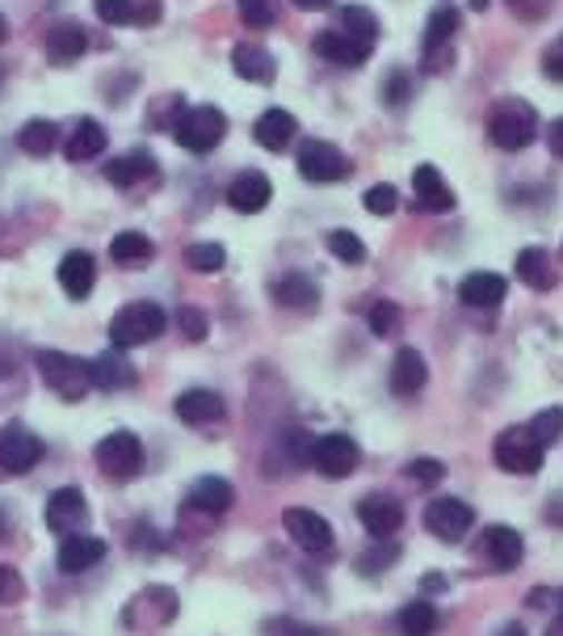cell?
<instances>
[{"label":"cell","mask_w":563,"mask_h":636,"mask_svg":"<svg viewBox=\"0 0 563 636\" xmlns=\"http://www.w3.org/2000/svg\"><path fill=\"white\" fill-rule=\"evenodd\" d=\"M165 325H169V312L160 309V304H151V300H139V304H127L110 321V342L113 350L148 346V342H156L165 333Z\"/></svg>","instance_id":"6da1fadb"},{"label":"cell","mask_w":563,"mask_h":636,"mask_svg":"<svg viewBox=\"0 0 563 636\" xmlns=\"http://www.w3.org/2000/svg\"><path fill=\"white\" fill-rule=\"evenodd\" d=\"M488 136L501 153H522V148H530L534 136H539V115H534V106L517 101V97L501 101L488 118Z\"/></svg>","instance_id":"7a4b0ae2"},{"label":"cell","mask_w":563,"mask_h":636,"mask_svg":"<svg viewBox=\"0 0 563 636\" xmlns=\"http://www.w3.org/2000/svg\"><path fill=\"white\" fill-rule=\"evenodd\" d=\"M227 136V115L219 106H189L172 123V139L186 153H215Z\"/></svg>","instance_id":"3957f363"},{"label":"cell","mask_w":563,"mask_h":636,"mask_svg":"<svg viewBox=\"0 0 563 636\" xmlns=\"http://www.w3.org/2000/svg\"><path fill=\"white\" fill-rule=\"evenodd\" d=\"M38 371H42V380L47 388L63 397V401H80L89 388H93V371L85 359H76V354H63V350H38Z\"/></svg>","instance_id":"277c9868"},{"label":"cell","mask_w":563,"mask_h":636,"mask_svg":"<svg viewBox=\"0 0 563 636\" xmlns=\"http://www.w3.org/2000/svg\"><path fill=\"white\" fill-rule=\"evenodd\" d=\"M93 460L110 481H131V477H139V468H144V443L135 439L131 430H113V434H106L97 443Z\"/></svg>","instance_id":"5b68a950"},{"label":"cell","mask_w":563,"mask_h":636,"mask_svg":"<svg viewBox=\"0 0 563 636\" xmlns=\"http://www.w3.org/2000/svg\"><path fill=\"white\" fill-rule=\"evenodd\" d=\"M492 456H496V463H501L505 472H513V477H534V472L543 468L546 447L534 443V434H530L526 425H508V430H501Z\"/></svg>","instance_id":"8992f818"},{"label":"cell","mask_w":563,"mask_h":636,"mask_svg":"<svg viewBox=\"0 0 563 636\" xmlns=\"http://www.w3.org/2000/svg\"><path fill=\"white\" fill-rule=\"evenodd\" d=\"M307 463L316 472H324L328 481H340V477H349L357 463H362V447L349 434H319L307 447Z\"/></svg>","instance_id":"52a82bcc"},{"label":"cell","mask_w":563,"mask_h":636,"mask_svg":"<svg viewBox=\"0 0 563 636\" xmlns=\"http://www.w3.org/2000/svg\"><path fill=\"white\" fill-rule=\"evenodd\" d=\"M299 174H303V182L328 186V182H345L354 169H349V156L340 153L337 144H328V139H307L299 148Z\"/></svg>","instance_id":"ba28073f"},{"label":"cell","mask_w":563,"mask_h":636,"mask_svg":"<svg viewBox=\"0 0 563 636\" xmlns=\"http://www.w3.org/2000/svg\"><path fill=\"white\" fill-rule=\"evenodd\" d=\"M454 30H458V9H454L451 0H442L429 13V21H425V42H421L429 72H442L454 59Z\"/></svg>","instance_id":"9c48e42d"},{"label":"cell","mask_w":563,"mask_h":636,"mask_svg":"<svg viewBox=\"0 0 563 636\" xmlns=\"http://www.w3.org/2000/svg\"><path fill=\"white\" fill-rule=\"evenodd\" d=\"M475 527V510L463 498H433L425 506V531L442 544H458Z\"/></svg>","instance_id":"30bf717a"},{"label":"cell","mask_w":563,"mask_h":636,"mask_svg":"<svg viewBox=\"0 0 563 636\" xmlns=\"http://www.w3.org/2000/svg\"><path fill=\"white\" fill-rule=\"evenodd\" d=\"M480 557L488 560L496 574H508V569H517L526 560V540H522L517 527L492 522V527H484V536H480Z\"/></svg>","instance_id":"8fae6325"},{"label":"cell","mask_w":563,"mask_h":636,"mask_svg":"<svg viewBox=\"0 0 563 636\" xmlns=\"http://www.w3.org/2000/svg\"><path fill=\"white\" fill-rule=\"evenodd\" d=\"M42 439H38L34 430H26L21 422H9L4 430H0V468L4 472H30L38 460H42Z\"/></svg>","instance_id":"7c38bea8"},{"label":"cell","mask_w":563,"mask_h":636,"mask_svg":"<svg viewBox=\"0 0 563 636\" xmlns=\"http://www.w3.org/2000/svg\"><path fill=\"white\" fill-rule=\"evenodd\" d=\"M282 522H286V531H290V540L299 544L303 552H328L333 548V522L324 519V515H316V510H303V506H295V510H286L282 515Z\"/></svg>","instance_id":"4fadbf2b"},{"label":"cell","mask_w":563,"mask_h":636,"mask_svg":"<svg viewBox=\"0 0 563 636\" xmlns=\"http://www.w3.org/2000/svg\"><path fill=\"white\" fill-rule=\"evenodd\" d=\"M413 207L425 215H446L454 207V190L437 165H416L413 169Z\"/></svg>","instance_id":"5bb4252c"},{"label":"cell","mask_w":563,"mask_h":636,"mask_svg":"<svg viewBox=\"0 0 563 636\" xmlns=\"http://www.w3.org/2000/svg\"><path fill=\"white\" fill-rule=\"evenodd\" d=\"M85 522H89V501H85V493H80L76 485L56 489L51 501H47V527H51L56 536H76Z\"/></svg>","instance_id":"9a60e30c"},{"label":"cell","mask_w":563,"mask_h":636,"mask_svg":"<svg viewBox=\"0 0 563 636\" xmlns=\"http://www.w3.org/2000/svg\"><path fill=\"white\" fill-rule=\"evenodd\" d=\"M357 519L366 527V536L392 540L395 531H399V522H404V510H399V501L392 493H366V498L357 501Z\"/></svg>","instance_id":"2e32d148"},{"label":"cell","mask_w":563,"mask_h":636,"mask_svg":"<svg viewBox=\"0 0 563 636\" xmlns=\"http://www.w3.org/2000/svg\"><path fill=\"white\" fill-rule=\"evenodd\" d=\"M371 51H375V42L354 39V35H345V30H324V35H316V56L337 63V68H362V63L371 59Z\"/></svg>","instance_id":"e0dca14e"},{"label":"cell","mask_w":563,"mask_h":636,"mask_svg":"<svg viewBox=\"0 0 563 636\" xmlns=\"http://www.w3.org/2000/svg\"><path fill=\"white\" fill-rule=\"evenodd\" d=\"M97 18L106 26H156L160 21V0H93Z\"/></svg>","instance_id":"ac0fdd59"},{"label":"cell","mask_w":563,"mask_h":636,"mask_svg":"<svg viewBox=\"0 0 563 636\" xmlns=\"http://www.w3.org/2000/svg\"><path fill=\"white\" fill-rule=\"evenodd\" d=\"M505 295H508V283L492 271H475L458 283V300H463L467 309H480V312L501 309V304H505Z\"/></svg>","instance_id":"d6986e66"},{"label":"cell","mask_w":563,"mask_h":636,"mask_svg":"<svg viewBox=\"0 0 563 636\" xmlns=\"http://www.w3.org/2000/svg\"><path fill=\"white\" fill-rule=\"evenodd\" d=\"M269 198H274V186H269V177L257 174V169H245V174L227 186V203H231V212H240V215L265 212Z\"/></svg>","instance_id":"ffe728a7"},{"label":"cell","mask_w":563,"mask_h":636,"mask_svg":"<svg viewBox=\"0 0 563 636\" xmlns=\"http://www.w3.org/2000/svg\"><path fill=\"white\" fill-rule=\"evenodd\" d=\"M106 557V540H97V536H63L56 552V565L59 574H85V569H93L97 560Z\"/></svg>","instance_id":"44dd1931"},{"label":"cell","mask_w":563,"mask_h":636,"mask_svg":"<svg viewBox=\"0 0 563 636\" xmlns=\"http://www.w3.org/2000/svg\"><path fill=\"white\" fill-rule=\"evenodd\" d=\"M172 409H177V418H181L186 425H210L227 413L224 397H219V392H210V388H189V392L177 397V405Z\"/></svg>","instance_id":"7402d4cb"},{"label":"cell","mask_w":563,"mask_h":636,"mask_svg":"<svg viewBox=\"0 0 563 636\" xmlns=\"http://www.w3.org/2000/svg\"><path fill=\"white\" fill-rule=\"evenodd\" d=\"M269 295L278 300L282 309H290V312H316V309H319V287H316V278H307V274H299V271L274 278Z\"/></svg>","instance_id":"603a6c76"},{"label":"cell","mask_w":563,"mask_h":636,"mask_svg":"<svg viewBox=\"0 0 563 636\" xmlns=\"http://www.w3.org/2000/svg\"><path fill=\"white\" fill-rule=\"evenodd\" d=\"M253 136H257V144H261L265 153H282V148H290V139L299 136V123H295V115L290 110H265L261 118H257V127H253Z\"/></svg>","instance_id":"cb8c5ba5"},{"label":"cell","mask_w":563,"mask_h":636,"mask_svg":"<svg viewBox=\"0 0 563 636\" xmlns=\"http://www.w3.org/2000/svg\"><path fill=\"white\" fill-rule=\"evenodd\" d=\"M425 380H429V366L421 359V350L404 346L392 359V392L395 397H416L425 388Z\"/></svg>","instance_id":"d4e9b609"},{"label":"cell","mask_w":563,"mask_h":636,"mask_svg":"<svg viewBox=\"0 0 563 636\" xmlns=\"http://www.w3.org/2000/svg\"><path fill=\"white\" fill-rule=\"evenodd\" d=\"M93 283H97V262L89 253L76 249L59 262V287L68 291L72 300H89V295H93Z\"/></svg>","instance_id":"484cf974"},{"label":"cell","mask_w":563,"mask_h":636,"mask_svg":"<svg viewBox=\"0 0 563 636\" xmlns=\"http://www.w3.org/2000/svg\"><path fill=\"white\" fill-rule=\"evenodd\" d=\"M231 68H236V77L253 80V85H274V77H278L274 56H269L265 47H257V42H240V47L231 51Z\"/></svg>","instance_id":"4316f807"},{"label":"cell","mask_w":563,"mask_h":636,"mask_svg":"<svg viewBox=\"0 0 563 636\" xmlns=\"http://www.w3.org/2000/svg\"><path fill=\"white\" fill-rule=\"evenodd\" d=\"M106 139L110 136H106V127H101L97 118H80L72 131H68V139H63V156L76 160V165H80V160H93V156L106 153Z\"/></svg>","instance_id":"83f0119b"},{"label":"cell","mask_w":563,"mask_h":636,"mask_svg":"<svg viewBox=\"0 0 563 636\" xmlns=\"http://www.w3.org/2000/svg\"><path fill=\"white\" fill-rule=\"evenodd\" d=\"M231 501H236V489L224 481V477H203V481L189 485V506L194 510H203L210 519H219L231 510Z\"/></svg>","instance_id":"f1b7e54d"},{"label":"cell","mask_w":563,"mask_h":636,"mask_svg":"<svg viewBox=\"0 0 563 636\" xmlns=\"http://www.w3.org/2000/svg\"><path fill=\"white\" fill-rule=\"evenodd\" d=\"M89 51V35H85V26H76V21H63V26H56L51 35H47V59L51 63H72V59H80Z\"/></svg>","instance_id":"f546056e"},{"label":"cell","mask_w":563,"mask_h":636,"mask_svg":"<svg viewBox=\"0 0 563 636\" xmlns=\"http://www.w3.org/2000/svg\"><path fill=\"white\" fill-rule=\"evenodd\" d=\"M151 174H156V156L151 153H127L106 165V177H110L118 190H131L139 182H148Z\"/></svg>","instance_id":"4dcf8cb0"},{"label":"cell","mask_w":563,"mask_h":636,"mask_svg":"<svg viewBox=\"0 0 563 636\" xmlns=\"http://www.w3.org/2000/svg\"><path fill=\"white\" fill-rule=\"evenodd\" d=\"M513 271H517V278H522L526 287H534V291L555 287V271H551V257H546V249H522V253H517V262H513Z\"/></svg>","instance_id":"1f68e13d"},{"label":"cell","mask_w":563,"mask_h":636,"mask_svg":"<svg viewBox=\"0 0 563 636\" xmlns=\"http://www.w3.org/2000/svg\"><path fill=\"white\" fill-rule=\"evenodd\" d=\"M395 624H399V633L404 636H433L437 628H442V616H437V607H433V603L416 598V603H408V607H399Z\"/></svg>","instance_id":"d6a6232c"},{"label":"cell","mask_w":563,"mask_h":636,"mask_svg":"<svg viewBox=\"0 0 563 636\" xmlns=\"http://www.w3.org/2000/svg\"><path fill=\"white\" fill-rule=\"evenodd\" d=\"M89 371H93L97 388H127V384H135V366L122 359V350H110V354L93 359V363H89Z\"/></svg>","instance_id":"836d02e7"},{"label":"cell","mask_w":563,"mask_h":636,"mask_svg":"<svg viewBox=\"0 0 563 636\" xmlns=\"http://www.w3.org/2000/svg\"><path fill=\"white\" fill-rule=\"evenodd\" d=\"M18 148L26 156H47L59 148V127L51 118H34V123H26L18 131Z\"/></svg>","instance_id":"e575fe53"},{"label":"cell","mask_w":563,"mask_h":636,"mask_svg":"<svg viewBox=\"0 0 563 636\" xmlns=\"http://www.w3.org/2000/svg\"><path fill=\"white\" fill-rule=\"evenodd\" d=\"M337 30H345V35H354V39H366L375 42L378 39V18L371 13V9H362V4H340L337 9Z\"/></svg>","instance_id":"d590c367"},{"label":"cell","mask_w":563,"mask_h":636,"mask_svg":"<svg viewBox=\"0 0 563 636\" xmlns=\"http://www.w3.org/2000/svg\"><path fill=\"white\" fill-rule=\"evenodd\" d=\"M151 241L144 232H118L110 241V257L113 262H122V266H135V262H148L151 257Z\"/></svg>","instance_id":"8d00e7d4"},{"label":"cell","mask_w":563,"mask_h":636,"mask_svg":"<svg viewBox=\"0 0 563 636\" xmlns=\"http://www.w3.org/2000/svg\"><path fill=\"white\" fill-rule=\"evenodd\" d=\"M526 430L534 434V443L539 447H555L563 439V405H551V409H543V413H534Z\"/></svg>","instance_id":"74e56055"},{"label":"cell","mask_w":563,"mask_h":636,"mask_svg":"<svg viewBox=\"0 0 563 636\" xmlns=\"http://www.w3.org/2000/svg\"><path fill=\"white\" fill-rule=\"evenodd\" d=\"M328 253L345 262V266H357V262H366V245H362V236L349 228H333L328 232Z\"/></svg>","instance_id":"f35d334b"},{"label":"cell","mask_w":563,"mask_h":636,"mask_svg":"<svg viewBox=\"0 0 563 636\" xmlns=\"http://www.w3.org/2000/svg\"><path fill=\"white\" fill-rule=\"evenodd\" d=\"M227 262L224 245H215V241H203V245H189L186 249V266L198 274H219Z\"/></svg>","instance_id":"ab89813d"},{"label":"cell","mask_w":563,"mask_h":636,"mask_svg":"<svg viewBox=\"0 0 563 636\" xmlns=\"http://www.w3.org/2000/svg\"><path fill=\"white\" fill-rule=\"evenodd\" d=\"M236 4H240V18H245L248 30H269L278 21L274 0H236Z\"/></svg>","instance_id":"60d3db41"},{"label":"cell","mask_w":563,"mask_h":636,"mask_svg":"<svg viewBox=\"0 0 563 636\" xmlns=\"http://www.w3.org/2000/svg\"><path fill=\"white\" fill-rule=\"evenodd\" d=\"M399 325H404V316H399V309H395L392 300H378L375 309H371V333L375 337H395Z\"/></svg>","instance_id":"b9f144b4"},{"label":"cell","mask_w":563,"mask_h":636,"mask_svg":"<svg viewBox=\"0 0 563 636\" xmlns=\"http://www.w3.org/2000/svg\"><path fill=\"white\" fill-rule=\"evenodd\" d=\"M404 477H408L413 485H437L442 477H446V463L433 460V456H421V460H408Z\"/></svg>","instance_id":"7bdbcfd3"},{"label":"cell","mask_w":563,"mask_h":636,"mask_svg":"<svg viewBox=\"0 0 563 636\" xmlns=\"http://www.w3.org/2000/svg\"><path fill=\"white\" fill-rule=\"evenodd\" d=\"M399 207V194H395L392 182H383V186H371L366 190V212L371 215H392Z\"/></svg>","instance_id":"ee69618b"},{"label":"cell","mask_w":563,"mask_h":636,"mask_svg":"<svg viewBox=\"0 0 563 636\" xmlns=\"http://www.w3.org/2000/svg\"><path fill=\"white\" fill-rule=\"evenodd\" d=\"M177 325H181V333H186L189 342H203V337H207V329H210V321L198 309H181V312H177Z\"/></svg>","instance_id":"f6af8a7d"},{"label":"cell","mask_w":563,"mask_h":636,"mask_svg":"<svg viewBox=\"0 0 563 636\" xmlns=\"http://www.w3.org/2000/svg\"><path fill=\"white\" fill-rule=\"evenodd\" d=\"M26 595V581L13 565H0V603H18Z\"/></svg>","instance_id":"bcb514c9"},{"label":"cell","mask_w":563,"mask_h":636,"mask_svg":"<svg viewBox=\"0 0 563 636\" xmlns=\"http://www.w3.org/2000/svg\"><path fill=\"white\" fill-rule=\"evenodd\" d=\"M543 72H546V80H560L563 85V35L543 51Z\"/></svg>","instance_id":"7dc6e473"},{"label":"cell","mask_w":563,"mask_h":636,"mask_svg":"<svg viewBox=\"0 0 563 636\" xmlns=\"http://www.w3.org/2000/svg\"><path fill=\"white\" fill-rule=\"evenodd\" d=\"M265 633H269V636H319L316 628H307V624H295V619H274Z\"/></svg>","instance_id":"c3c4849f"},{"label":"cell","mask_w":563,"mask_h":636,"mask_svg":"<svg viewBox=\"0 0 563 636\" xmlns=\"http://www.w3.org/2000/svg\"><path fill=\"white\" fill-rule=\"evenodd\" d=\"M387 101H392V106H404V101H408V77H404V72H395L392 77V85H387Z\"/></svg>","instance_id":"681fc988"},{"label":"cell","mask_w":563,"mask_h":636,"mask_svg":"<svg viewBox=\"0 0 563 636\" xmlns=\"http://www.w3.org/2000/svg\"><path fill=\"white\" fill-rule=\"evenodd\" d=\"M546 144H551V156H560V160H563V118H555V123H551Z\"/></svg>","instance_id":"f907efd6"},{"label":"cell","mask_w":563,"mask_h":636,"mask_svg":"<svg viewBox=\"0 0 563 636\" xmlns=\"http://www.w3.org/2000/svg\"><path fill=\"white\" fill-rule=\"evenodd\" d=\"M546 0H513V13H526V18H543Z\"/></svg>","instance_id":"816d5d0a"},{"label":"cell","mask_w":563,"mask_h":636,"mask_svg":"<svg viewBox=\"0 0 563 636\" xmlns=\"http://www.w3.org/2000/svg\"><path fill=\"white\" fill-rule=\"evenodd\" d=\"M395 560V548H387V552H371V557H362V574H371L375 565H392Z\"/></svg>","instance_id":"f5cc1de1"},{"label":"cell","mask_w":563,"mask_h":636,"mask_svg":"<svg viewBox=\"0 0 563 636\" xmlns=\"http://www.w3.org/2000/svg\"><path fill=\"white\" fill-rule=\"evenodd\" d=\"M299 9H307V13H319V9H333V0H295Z\"/></svg>","instance_id":"db71d44e"},{"label":"cell","mask_w":563,"mask_h":636,"mask_svg":"<svg viewBox=\"0 0 563 636\" xmlns=\"http://www.w3.org/2000/svg\"><path fill=\"white\" fill-rule=\"evenodd\" d=\"M496 636H526V628H522V624H505Z\"/></svg>","instance_id":"11a10c76"},{"label":"cell","mask_w":563,"mask_h":636,"mask_svg":"<svg viewBox=\"0 0 563 636\" xmlns=\"http://www.w3.org/2000/svg\"><path fill=\"white\" fill-rule=\"evenodd\" d=\"M543 636H563V616L560 619H555V624H551V628H546V633Z\"/></svg>","instance_id":"9f6ffc18"},{"label":"cell","mask_w":563,"mask_h":636,"mask_svg":"<svg viewBox=\"0 0 563 636\" xmlns=\"http://www.w3.org/2000/svg\"><path fill=\"white\" fill-rule=\"evenodd\" d=\"M9 39V21H4V13H0V42Z\"/></svg>","instance_id":"6f0895ef"},{"label":"cell","mask_w":563,"mask_h":636,"mask_svg":"<svg viewBox=\"0 0 563 636\" xmlns=\"http://www.w3.org/2000/svg\"><path fill=\"white\" fill-rule=\"evenodd\" d=\"M471 9H488V0H471Z\"/></svg>","instance_id":"680465c9"},{"label":"cell","mask_w":563,"mask_h":636,"mask_svg":"<svg viewBox=\"0 0 563 636\" xmlns=\"http://www.w3.org/2000/svg\"><path fill=\"white\" fill-rule=\"evenodd\" d=\"M560 616H563V590H560Z\"/></svg>","instance_id":"91938a15"}]
</instances>
